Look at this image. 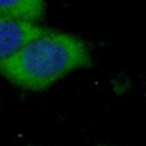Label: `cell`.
I'll use <instances>...</instances> for the list:
<instances>
[{"label":"cell","mask_w":146,"mask_h":146,"mask_svg":"<svg viewBox=\"0 0 146 146\" xmlns=\"http://www.w3.org/2000/svg\"><path fill=\"white\" fill-rule=\"evenodd\" d=\"M91 64V50L81 37L48 30L0 62V73L23 90L42 91L68 73Z\"/></svg>","instance_id":"6da1fadb"},{"label":"cell","mask_w":146,"mask_h":146,"mask_svg":"<svg viewBox=\"0 0 146 146\" xmlns=\"http://www.w3.org/2000/svg\"><path fill=\"white\" fill-rule=\"evenodd\" d=\"M48 28L36 23L19 22L0 17V62L12 56L23 45L44 35Z\"/></svg>","instance_id":"7a4b0ae2"},{"label":"cell","mask_w":146,"mask_h":146,"mask_svg":"<svg viewBox=\"0 0 146 146\" xmlns=\"http://www.w3.org/2000/svg\"><path fill=\"white\" fill-rule=\"evenodd\" d=\"M45 14L41 0H0V17L19 22L35 23Z\"/></svg>","instance_id":"3957f363"}]
</instances>
